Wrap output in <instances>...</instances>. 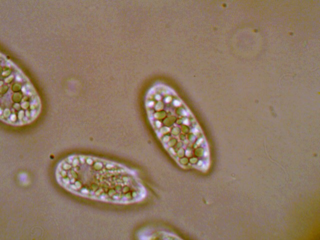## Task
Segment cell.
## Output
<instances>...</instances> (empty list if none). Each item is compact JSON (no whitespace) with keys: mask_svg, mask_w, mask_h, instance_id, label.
Listing matches in <instances>:
<instances>
[{"mask_svg":"<svg viewBox=\"0 0 320 240\" xmlns=\"http://www.w3.org/2000/svg\"><path fill=\"white\" fill-rule=\"evenodd\" d=\"M150 119L168 152L182 166L205 170L208 164L207 144L196 119L168 87L152 88L146 98Z\"/></svg>","mask_w":320,"mask_h":240,"instance_id":"obj_1","label":"cell"},{"mask_svg":"<svg viewBox=\"0 0 320 240\" xmlns=\"http://www.w3.org/2000/svg\"><path fill=\"white\" fill-rule=\"evenodd\" d=\"M0 118L12 126L30 124L41 111L40 98L28 78L12 62L0 56Z\"/></svg>","mask_w":320,"mask_h":240,"instance_id":"obj_3","label":"cell"},{"mask_svg":"<svg viewBox=\"0 0 320 240\" xmlns=\"http://www.w3.org/2000/svg\"><path fill=\"white\" fill-rule=\"evenodd\" d=\"M58 183L81 196L110 202H134L144 190L120 166L100 158L74 155L62 160L55 172Z\"/></svg>","mask_w":320,"mask_h":240,"instance_id":"obj_2","label":"cell"}]
</instances>
